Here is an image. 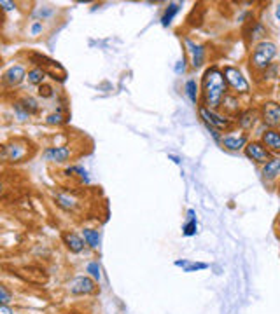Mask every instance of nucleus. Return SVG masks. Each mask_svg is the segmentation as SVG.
<instances>
[{"label": "nucleus", "instance_id": "nucleus-1", "mask_svg": "<svg viewBox=\"0 0 280 314\" xmlns=\"http://www.w3.org/2000/svg\"><path fill=\"white\" fill-rule=\"evenodd\" d=\"M228 94V82L224 77V72L217 67H210L205 70L203 80H201V101L203 107L216 108L221 107L223 100Z\"/></svg>", "mask_w": 280, "mask_h": 314}, {"label": "nucleus", "instance_id": "nucleus-2", "mask_svg": "<svg viewBox=\"0 0 280 314\" xmlns=\"http://www.w3.org/2000/svg\"><path fill=\"white\" fill-rule=\"evenodd\" d=\"M275 56H277V44L272 42V40H263V42L256 44V46L252 47L249 63H251L252 70L261 74L266 68L272 67Z\"/></svg>", "mask_w": 280, "mask_h": 314}, {"label": "nucleus", "instance_id": "nucleus-3", "mask_svg": "<svg viewBox=\"0 0 280 314\" xmlns=\"http://www.w3.org/2000/svg\"><path fill=\"white\" fill-rule=\"evenodd\" d=\"M200 115H201V119H203V122H205V126H207V128H212V129H216V131H219V133H223V131L230 133V129L233 128V124H235L231 117L217 114L216 110L203 107V105L200 107Z\"/></svg>", "mask_w": 280, "mask_h": 314}, {"label": "nucleus", "instance_id": "nucleus-4", "mask_svg": "<svg viewBox=\"0 0 280 314\" xmlns=\"http://www.w3.org/2000/svg\"><path fill=\"white\" fill-rule=\"evenodd\" d=\"M223 72H224V77H226L228 87H231L237 96L238 94H249V91H251V84H249V80L244 77V74H242L238 68L224 67Z\"/></svg>", "mask_w": 280, "mask_h": 314}, {"label": "nucleus", "instance_id": "nucleus-5", "mask_svg": "<svg viewBox=\"0 0 280 314\" xmlns=\"http://www.w3.org/2000/svg\"><path fill=\"white\" fill-rule=\"evenodd\" d=\"M259 119L268 129H280V103L279 101H265L259 108Z\"/></svg>", "mask_w": 280, "mask_h": 314}, {"label": "nucleus", "instance_id": "nucleus-6", "mask_svg": "<svg viewBox=\"0 0 280 314\" xmlns=\"http://www.w3.org/2000/svg\"><path fill=\"white\" fill-rule=\"evenodd\" d=\"M28 150H30V143L12 140L11 143H5V145L2 147V157H4L5 161L21 162L23 159L28 156Z\"/></svg>", "mask_w": 280, "mask_h": 314}, {"label": "nucleus", "instance_id": "nucleus-7", "mask_svg": "<svg viewBox=\"0 0 280 314\" xmlns=\"http://www.w3.org/2000/svg\"><path fill=\"white\" fill-rule=\"evenodd\" d=\"M244 152L251 161H254L256 164H261V166H265L272 157H275L265 145H263L261 140H252V142H249Z\"/></svg>", "mask_w": 280, "mask_h": 314}, {"label": "nucleus", "instance_id": "nucleus-8", "mask_svg": "<svg viewBox=\"0 0 280 314\" xmlns=\"http://www.w3.org/2000/svg\"><path fill=\"white\" fill-rule=\"evenodd\" d=\"M223 147L226 150H231V152H238V150H245L249 143V136L245 133H237V131H230L226 135H223V140H221Z\"/></svg>", "mask_w": 280, "mask_h": 314}, {"label": "nucleus", "instance_id": "nucleus-9", "mask_svg": "<svg viewBox=\"0 0 280 314\" xmlns=\"http://www.w3.org/2000/svg\"><path fill=\"white\" fill-rule=\"evenodd\" d=\"M44 159L47 162H53V164H63L70 159L72 156V150L68 149L67 145H61V147H47L46 150L42 152Z\"/></svg>", "mask_w": 280, "mask_h": 314}, {"label": "nucleus", "instance_id": "nucleus-10", "mask_svg": "<svg viewBox=\"0 0 280 314\" xmlns=\"http://www.w3.org/2000/svg\"><path fill=\"white\" fill-rule=\"evenodd\" d=\"M68 290L74 295H90L97 290V286H95L93 279L88 278V276H77L68 283Z\"/></svg>", "mask_w": 280, "mask_h": 314}, {"label": "nucleus", "instance_id": "nucleus-11", "mask_svg": "<svg viewBox=\"0 0 280 314\" xmlns=\"http://www.w3.org/2000/svg\"><path fill=\"white\" fill-rule=\"evenodd\" d=\"M26 75L28 74H26L23 65H12V67H9L7 70L4 72V84L9 87L19 86L26 78Z\"/></svg>", "mask_w": 280, "mask_h": 314}, {"label": "nucleus", "instance_id": "nucleus-12", "mask_svg": "<svg viewBox=\"0 0 280 314\" xmlns=\"http://www.w3.org/2000/svg\"><path fill=\"white\" fill-rule=\"evenodd\" d=\"M261 142L273 156H280V129H266L261 135Z\"/></svg>", "mask_w": 280, "mask_h": 314}, {"label": "nucleus", "instance_id": "nucleus-13", "mask_svg": "<svg viewBox=\"0 0 280 314\" xmlns=\"http://www.w3.org/2000/svg\"><path fill=\"white\" fill-rule=\"evenodd\" d=\"M186 47H187V53L191 54V67L193 68H200L205 61V46L201 44H196L194 40L186 39Z\"/></svg>", "mask_w": 280, "mask_h": 314}, {"label": "nucleus", "instance_id": "nucleus-14", "mask_svg": "<svg viewBox=\"0 0 280 314\" xmlns=\"http://www.w3.org/2000/svg\"><path fill=\"white\" fill-rule=\"evenodd\" d=\"M221 108L224 110V115H228V117H238V114H240V100H238L237 94H226V98L223 100V103H221Z\"/></svg>", "mask_w": 280, "mask_h": 314}, {"label": "nucleus", "instance_id": "nucleus-15", "mask_svg": "<svg viewBox=\"0 0 280 314\" xmlns=\"http://www.w3.org/2000/svg\"><path fill=\"white\" fill-rule=\"evenodd\" d=\"M256 122H258V112L252 110V108H247V110L240 112L237 117V124L240 126L242 131H249V129H252L256 126Z\"/></svg>", "mask_w": 280, "mask_h": 314}, {"label": "nucleus", "instance_id": "nucleus-16", "mask_svg": "<svg viewBox=\"0 0 280 314\" xmlns=\"http://www.w3.org/2000/svg\"><path fill=\"white\" fill-rule=\"evenodd\" d=\"M63 243L72 253H81V251L84 250V243H86V241H84L81 236H77L76 232H67V234L63 236Z\"/></svg>", "mask_w": 280, "mask_h": 314}, {"label": "nucleus", "instance_id": "nucleus-17", "mask_svg": "<svg viewBox=\"0 0 280 314\" xmlns=\"http://www.w3.org/2000/svg\"><path fill=\"white\" fill-rule=\"evenodd\" d=\"M261 175L265 180H275L280 175V157H272L268 162L261 168Z\"/></svg>", "mask_w": 280, "mask_h": 314}, {"label": "nucleus", "instance_id": "nucleus-18", "mask_svg": "<svg viewBox=\"0 0 280 314\" xmlns=\"http://www.w3.org/2000/svg\"><path fill=\"white\" fill-rule=\"evenodd\" d=\"M54 199H56V204L61 208V210L65 211H74L77 208V199L76 197H72L70 194H56L54 196Z\"/></svg>", "mask_w": 280, "mask_h": 314}, {"label": "nucleus", "instance_id": "nucleus-19", "mask_svg": "<svg viewBox=\"0 0 280 314\" xmlns=\"http://www.w3.org/2000/svg\"><path fill=\"white\" fill-rule=\"evenodd\" d=\"M83 239L86 241V244L91 248V250H98L100 246V241H102V236L98 231L95 229H84L83 231Z\"/></svg>", "mask_w": 280, "mask_h": 314}, {"label": "nucleus", "instance_id": "nucleus-20", "mask_svg": "<svg viewBox=\"0 0 280 314\" xmlns=\"http://www.w3.org/2000/svg\"><path fill=\"white\" fill-rule=\"evenodd\" d=\"M44 78H46V70L40 67H35L32 68V70L28 72V75H26V80H28V84H32V86H42L44 84Z\"/></svg>", "mask_w": 280, "mask_h": 314}, {"label": "nucleus", "instance_id": "nucleus-21", "mask_svg": "<svg viewBox=\"0 0 280 314\" xmlns=\"http://www.w3.org/2000/svg\"><path fill=\"white\" fill-rule=\"evenodd\" d=\"M196 232H198V222L196 217H194V210H189L187 211V222L182 227V234L189 237V236H194Z\"/></svg>", "mask_w": 280, "mask_h": 314}, {"label": "nucleus", "instance_id": "nucleus-22", "mask_svg": "<svg viewBox=\"0 0 280 314\" xmlns=\"http://www.w3.org/2000/svg\"><path fill=\"white\" fill-rule=\"evenodd\" d=\"M184 93H186V96L189 98L191 103L196 105V101H198V84H196L194 78L186 80V84H184Z\"/></svg>", "mask_w": 280, "mask_h": 314}, {"label": "nucleus", "instance_id": "nucleus-23", "mask_svg": "<svg viewBox=\"0 0 280 314\" xmlns=\"http://www.w3.org/2000/svg\"><path fill=\"white\" fill-rule=\"evenodd\" d=\"M179 4H170L168 7L165 9V12H163L161 16V25L163 26H170L173 21V18L177 16V12H179Z\"/></svg>", "mask_w": 280, "mask_h": 314}, {"label": "nucleus", "instance_id": "nucleus-24", "mask_svg": "<svg viewBox=\"0 0 280 314\" xmlns=\"http://www.w3.org/2000/svg\"><path fill=\"white\" fill-rule=\"evenodd\" d=\"M21 103H23V107L28 110V114L32 115V114H37V112L40 110V105H39V101L35 100L33 96H23L21 98Z\"/></svg>", "mask_w": 280, "mask_h": 314}, {"label": "nucleus", "instance_id": "nucleus-25", "mask_svg": "<svg viewBox=\"0 0 280 314\" xmlns=\"http://www.w3.org/2000/svg\"><path fill=\"white\" fill-rule=\"evenodd\" d=\"M12 110H14V115H16V119H18V121L23 122V121H26V119H30L28 110L23 107L21 101H14V103H12Z\"/></svg>", "mask_w": 280, "mask_h": 314}, {"label": "nucleus", "instance_id": "nucleus-26", "mask_svg": "<svg viewBox=\"0 0 280 314\" xmlns=\"http://www.w3.org/2000/svg\"><path fill=\"white\" fill-rule=\"evenodd\" d=\"M86 272H90V276L95 281H100L102 279V267L98 262H90V264L86 265Z\"/></svg>", "mask_w": 280, "mask_h": 314}, {"label": "nucleus", "instance_id": "nucleus-27", "mask_svg": "<svg viewBox=\"0 0 280 314\" xmlns=\"http://www.w3.org/2000/svg\"><path fill=\"white\" fill-rule=\"evenodd\" d=\"M46 122H47V124H51V126H60V124H63V122H65V117L61 115V110H58V112H54V114L47 115Z\"/></svg>", "mask_w": 280, "mask_h": 314}, {"label": "nucleus", "instance_id": "nucleus-28", "mask_svg": "<svg viewBox=\"0 0 280 314\" xmlns=\"http://www.w3.org/2000/svg\"><path fill=\"white\" fill-rule=\"evenodd\" d=\"M54 94H56V91H54V87L51 86V84L44 82L42 86H39V96L40 98H54Z\"/></svg>", "mask_w": 280, "mask_h": 314}, {"label": "nucleus", "instance_id": "nucleus-29", "mask_svg": "<svg viewBox=\"0 0 280 314\" xmlns=\"http://www.w3.org/2000/svg\"><path fill=\"white\" fill-rule=\"evenodd\" d=\"M53 9L51 7H40V9H37L35 12H33V18H42V19H46V18H49V16H53Z\"/></svg>", "mask_w": 280, "mask_h": 314}, {"label": "nucleus", "instance_id": "nucleus-30", "mask_svg": "<svg viewBox=\"0 0 280 314\" xmlns=\"http://www.w3.org/2000/svg\"><path fill=\"white\" fill-rule=\"evenodd\" d=\"M42 32H44V25L40 21H33L32 25H30V35L32 37H39Z\"/></svg>", "mask_w": 280, "mask_h": 314}, {"label": "nucleus", "instance_id": "nucleus-31", "mask_svg": "<svg viewBox=\"0 0 280 314\" xmlns=\"http://www.w3.org/2000/svg\"><path fill=\"white\" fill-rule=\"evenodd\" d=\"M207 264H194V262H187L186 267H182L186 272H193V271H201V269H207Z\"/></svg>", "mask_w": 280, "mask_h": 314}, {"label": "nucleus", "instance_id": "nucleus-32", "mask_svg": "<svg viewBox=\"0 0 280 314\" xmlns=\"http://www.w3.org/2000/svg\"><path fill=\"white\" fill-rule=\"evenodd\" d=\"M0 302L5 304V306L11 302V293L7 292V288H5V286H0Z\"/></svg>", "mask_w": 280, "mask_h": 314}, {"label": "nucleus", "instance_id": "nucleus-33", "mask_svg": "<svg viewBox=\"0 0 280 314\" xmlns=\"http://www.w3.org/2000/svg\"><path fill=\"white\" fill-rule=\"evenodd\" d=\"M0 5L4 7V11H12V9H16L14 2H9V0H0Z\"/></svg>", "mask_w": 280, "mask_h": 314}, {"label": "nucleus", "instance_id": "nucleus-34", "mask_svg": "<svg viewBox=\"0 0 280 314\" xmlns=\"http://www.w3.org/2000/svg\"><path fill=\"white\" fill-rule=\"evenodd\" d=\"M175 72H177V74H184V72H186V60H184V58L180 61H177Z\"/></svg>", "mask_w": 280, "mask_h": 314}, {"label": "nucleus", "instance_id": "nucleus-35", "mask_svg": "<svg viewBox=\"0 0 280 314\" xmlns=\"http://www.w3.org/2000/svg\"><path fill=\"white\" fill-rule=\"evenodd\" d=\"M0 314H14V311H12L9 306H5V304H2V309H0Z\"/></svg>", "mask_w": 280, "mask_h": 314}, {"label": "nucleus", "instance_id": "nucleus-36", "mask_svg": "<svg viewBox=\"0 0 280 314\" xmlns=\"http://www.w3.org/2000/svg\"><path fill=\"white\" fill-rule=\"evenodd\" d=\"M275 19L280 23V4H277V7H275Z\"/></svg>", "mask_w": 280, "mask_h": 314}, {"label": "nucleus", "instance_id": "nucleus-37", "mask_svg": "<svg viewBox=\"0 0 280 314\" xmlns=\"http://www.w3.org/2000/svg\"><path fill=\"white\" fill-rule=\"evenodd\" d=\"M279 100H280V91H279Z\"/></svg>", "mask_w": 280, "mask_h": 314}]
</instances>
